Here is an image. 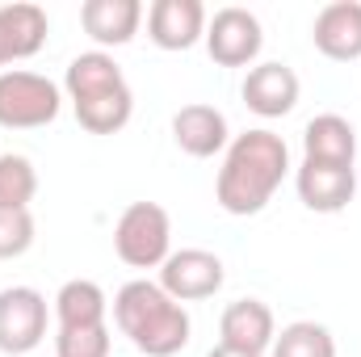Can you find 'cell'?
Wrapping results in <instances>:
<instances>
[{"instance_id":"obj_23","label":"cell","mask_w":361,"mask_h":357,"mask_svg":"<svg viewBox=\"0 0 361 357\" xmlns=\"http://www.w3.org/2000/svg\"><path fill=\"white\" fill-rule=\"evenodd\" d=\"M206 357H252V353H240V349H227V345H214Z\"/></svg>"},{"instance_id":"obj_19","label":"cell","mask_w":361,"mask_h":357,"mask_svg":"<svg viewBox=\"0 0 361 357\" xmlns=\"http://www.w3.org/2000/svg\"><path fill=\"white\" fill-rule=\"evenodd\" d=\"M269 357H336V337L315 320H294L273 337Z\"/></svg>"},{"instance_id":"obj_17","label":"cell","mask_w":361,"mask_h":357,"mask_svg":"<svg viewBox=\"0 0 361 357\" xmlns=\"http://www.w3.org/2000/svg\"><path fill=\"white\" fill-rule=\"evenodd\" d=\"M302 160L319 164H357V131L341 114H315L302 126Z\"/></svg>"},{"instance_id":"obj_20","label":"cell","mask_w":361,"mask_h":357,"mask_svg":"<svg viewBox=\"0 0 361 357\" xmlns=\"http://www.w3.org/2000/svg\"><path fill=\"white\" fill-rule=\"evenodd\" d=\"M38 193V169L21 152H0V210H30Z\"/></svg>"},{"instance_id":"obj_18","label":"cell","mask_w":361,"mask_h":357,"mask_svg":"<svg viewBox=\"0 0 361 357\" xmlns=\"http://www.w3.org/2000/svg\"><path fill=\"white\" fill-rule=\"evenodd\" d=\"M51 311H55V328H97L109 315V298H105V290L97 282L72 277V282L59 286Z\"/></svg>"},{"instance_id":"obj_8","label":"cell","mask_w":361,"mask_h":357,"mask_svg":"<svg viewBox=\"0 0 361 357\" xmlns=\"http://www.w3.org/2000/svg\"><path fill=\"white\" fill-rule=\"evenodd\" d=\"M227 282L223 261L210 248H177L169 253V261L160 265V286L164 294H173L177 303H202L214 298Z\"/></svg>"},{"instance_id":"obj_12","label":"cell","mask_w":361,"mask_h":357,"mask_svg":"<svg viewBox=\"0 0 361 357\" xmlns=\"http://www.w3.org/2000/svg\"><path fill=\"white\" fill-rule=\"evenodd\" d=\"M206 4L202 0H156L147 8V38L160 51H189L206 38Z\"/></svg>"},{"instance_id":"obj_1","label":"cell","mask_w":361,"mask_h":357,"mask_svg":"<svg viewBox=\"0 0 361 357\" xmlns=\"http://www.w3.org/2000/svg\"><path fill=\"white\" fill-rule=\"evenodd\" d=\"M286 177H290L286 139L273 135L269 126H252V131H244L227 143L223 169L214 177V202L235 219L261 214Z\"/></svg>"},{"instance_id":"obj_6","label":"cell","mask_w":361,"mask_h":357,"mask_svg":"<svg viewBox=\"0 0 361 357\" xmlns=\"http://www.w3.org/2000/svg\"><path fill=\"white\" fill-rule=\"evenodd\" d=\"M202 42H206V51L219 68H257V55L265 47V30H261L257 13H248L240 4H227L206 21Z\"/></svg>"},{"instance_id":"obj_13","label":"cell","mask_w":361,"mask_h":357,"mask_svg":"<svg viewBox=\"0 0 361 357\" xmlns=\"http://www.w3.org/2000/svg\"><path fill=\"white\" fill-rule=\"evenodd\" d=\"M173 143L193 160H210L219 152H227L231 131H227V114L206 105V101H189L173 114Z\"/></svg>"},{"instance_id":"obj_11","label":"cell","mask_w":361,"mask_h":357,"mask_svg":"<svg viewBox=\"0 0 361 357\" xmlns=\"http://www.w3.org/2000/svg\"><path fill=\"white\" fill-rule=\"evenodd\" d=\"M298 92H302V85H298L294 68L281 63V59H269V63L248 68V76H244V85H240L244 105H248L257 118H286V114L298 105Z\"/></svg>"},{"instance_id":"obj_7","label":"cell","mask_w":361,"mask_h":357,"mask_svg":"<svg viewBox=\"0 0 361 357\" xmlns=\"http://www.w3.org/2000/svg\"><path fill=\"white\" fill-rule=\"evenodd\" d=\"M47 294L34 286H4L0 290V353H34L47 337Z\"/></svg>"},{"instance_id":"obj_16","label":"cell","mask_w":361,"mask_h":357,"mask_svg":"<svg viewBox=\"0 0 361 357\" xmlns=\"http://www.w3.org/2000/svg\"><path fill=\"white\" fill-rule=\"evenodd\" d=\"M80 25L97 42V51L126 47L143 25V4L139 0H85L80 4Z\"/></svg>"},{"instance_id":"obj_4","label":"cell","mask_w":361,"mask_h":357,"mask_svg":"<svg viewBox=\"0 0 361 357\" xmlns=\"http://www.w3.org/2000/svg\"><path fill=\"white\" fill-rule=\"evenodd\" d=\"M114 253L130 269H160L173 253V219L160 202H130L114 223Z\"/></svg>"},{"instance_id":"obj_5","label":"cell","mask_w":361,"mask_h":357,"mask_svg":"<svg viewBox=\"0 0 361 357\" xmlns=\"http://www.w3.org/2000/svg\"><path fill=\"white\" fill-rule=\"evenodd\" d=\"M63 109V89L42 76V72H25V68H8L0 72V126L4 131H38L51 126Z\"/></svg>"},{"instance_id":"obj_3","label":"cell","mask_w":361,"mask_h":357,"mask_svg":"<svg viewBox=\"0 0 361 357\" xmlns=\"http://www.w3.org/2000/svg\"><path fill=\"white\" fill-rule=\"evenodd\" d=\"M63 97L89 135H118L135 114V92L109 51H80L68 63Z\"/></svg>"},{"instance_id":"obj_9","label":"cell","mask_w":361,"mask_h":357,"mask_svg":"<svg viewBox=\"0 0 361 357\" xmlns=\"http://www.w3.org/2000/svg\"><path fill=\"white\" fill-rule=\"evenodd\" d=\"M294 189L298 202L315 214H341L353 193H357V169L353 164H319V160H302L294 169Z\"/></svg>"},{"instance_id":"obj_22","label":"cell","mask_w":361,"mask_h":357,"mask_svg":"<svg viewBox=\"0 0 361 357\" xmlns=\"http://www.w3.org/2000/svg\"><path fill=\"white\" fill-rule=\"evenodd\" d=\"M34 244V214L30 210H0V261L25 257Z\"/></svg>"},{"instance_id":"obj_2","label":"cell","mask_w":361,"mask_h":357,"mask_svg":"<svg viewBox=\"0 0 361 357\" xmlns=\"http://www.w3.org/2000/svg\"><path fill=\"white\" fill-rule=\"evenodd\" d=\"M109 307H114L118 332L143 357H177L193 337V320H189L185 303L164 294L160 282L135 277L114 294Z\"/></svg>"},{"instance_id":"obj_14","label":"cell","mask_w":361,"mask_h":357,"mask_svg":"<svg viewBox=\"0 0 361 357\" xmlns=\"http://www.w3.org/2000/svg\"><path fill=\"white\" fill-rule=\"evenodd\" d=\"M219 345L227 349H240V353L265 357L273 349V337H277V320H273L269 303L261 298H235L227 303L223 320H219Z\"/></svg>"},{"instance_id":"obj_10","label":"cell","mask_w":361,"mask_h":357,"mask_svg":"<svg viewBox=\"0 0 361 357\" xmlns=\"http://www.w3.org/2000/svg\"><path fill=\"white\" fill-rule=\"evenodd\" d=\"M311 42L332 63L361 59V0H332L311 21Z\"/></svg>"},{"instance_id":"obj_21","label":"cell","mask_w":361,"mask_h":357,"mask_svg":"<svg viewBox=\"0 0 361 357\" xmlns=\"http://www.w3.org/2000/svg\"><path fill=\"white\" fill-rule=\"evenodd\" d=\"M109 324L97 328H55V357H109Z\"/></svg>"},{"instance_id":"obj_15","label":"cell","mask_w":361,"mask_h":357,"mask_svg":"<svg viewBox=\"0 0 361 357\" xmlns=\"http://www.w3.org/2000/svg\"><path fill=\"white\" fill-rule=\"evenodd\" d=\"M47 8L30 4V0H13L0 4V68L8 72V63L17 59H34L47 47Z\"/></svg>"}]
</instances>
